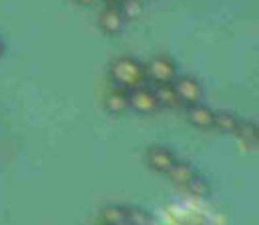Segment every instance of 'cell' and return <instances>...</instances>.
<instances>
[{"instance_id": "6da1fadb", "label": "cell", "mask_w": 259, "mask_h": 225, "mask_svg": "<svg viewBox=\"0 0 259 225\" xmlns=\"http://www.w3.org/2000/svg\"><path fill=\"white\" fill-rule=\"evenodd\" d=\"M109 78L115 82V86L133 91L139 86H145V82L149 80L145 73V65L133 57H119L111 63L109 69Z\"/></svg>"}, {"instance_id": "7a4b0ae2", "label": "cell", "mask_w": 259, "mask_h": 225, "mask_svg": "<svg viewBox=\"0 0 259 225\" xmlns=\"http://www.w3.org/2000/svg\"><path fill=\"white\" fill-rule=\"evenodd\" d=\"M145 73L147 78L153 80L155 84L173 82L177 78V65L167 57H155L145 65Z\"/></svg>"}, {"instance_id": "3957f363", "label": "cell", "mask_w": 259, "mask_h": 225, "mask_svg": "<svg viewBox=\"0 0 259 225\" xmlns=\"http://www.w3.org/2000/svg\"><path fill=\"white\" fill-rule=\"evenodd\" d=\"M175 95L179 99V105H197L203 101V86L199 84V80H195L191 76H177L173 82Z\"/></svg>"}, {"instance_id": "277c9868", "label": "cell", "mask_w": 259, "mask_h": 225, "mask_svg": "<svg viewBox=\"0 0 259 225\" xmlns=\"http://www.w3.org/2000/svg\"><path fill=\"white\" fill-rule=\"evenodd\" d=\"M99 26H101V30L105 34H111V36L123 32V28H125V14H123L121 6L119 4H109L99 14Z\"/></svg>"}, {"instance_id": "5b68a950", "label": "cell", "mask_w": 259, "mask_h": 225, "mask_svg": "<svg viewBox=\"0 0 259 225\" xmlns=\"http://www.w3.org/2000/svg\"><path fill=\"white\" fill-rule=\"evenodd\" d=\"M129 109L141 113V115H151L159 109V103H157L151 88L139 86V88L129 91Z\"/></svg>"}, {"instance_id": "8992f818", "label": "cell", "mask_w": 259, "mask_h": 225, "mask_svg": "<svg viewBox=\"0 0 259 225\" xmlns=\"http://www.w3.org/2000/svg\"><path fill=\"white\" fill-rule=\"evenodd\" d=\"M175 161L177 159H175L173 151L167 147H151L147 151V163L151 165V169H155L159 173H167Z\"/></svg>"}, {"instance_id": "52a82bcc", "label": "cell", "mask_w": 259, "mask_h": 225, "mask_svg": "<svg viewBox=\"0 0 259 225\" xmlns=\"http://www.w3.org/2000/svg\"><path fill=\"white\" fill-rule=\"evenodd\" d=\"M105 107H107V111L113 113V115H123V113H127V109H129V91L115 86V88L105 97Z\"/></svg>"}, {"instance_id": "ba28073f", "label": "cell", "mask_w": 259, "mask_h": 225, "mask_svg": "<svg viewBox=\"0 0 259 225\" xmlns=\"http://www.w3.org/2000/svg\"><path fill=\"white\" fill-rule=\"evenodd\" d=\"M213 115H215V111H211L209 107H205L201 103L189 105V111H187L189 123L199 127V129H211L213 127Z\"/></svg>"}, {"instance_id": "9c48e42d", "label": "cell", "mask_w": 259, "mask_h": 225, "mask_svg": "<svg viewBox=\"0 0 259 225\" xmlns=\"http://www.w3.org/2000/svg\"><path fill=\"white\" fill-rule=\"evenodd\" d=\"M167 173H169V177H171L173 183L185 187V185L189 183V179L195 175V169L187 163V161H175L173 167H171Z\"/></svg>"}, {"instance_id": "30bf717a", "label": "cell", "mask_w": 259, "mask_h": 225, "mask_svg": "<svg viewBox=\"0 0 259 225\" xmlns=\"http://www.w3.org/2000/svg\"><path fill=\"white\" fill-rule=\"evenodd\" d=\"M153 95L159 103V107H177L179 105V99L175 95V88L171 82H161V84H155L153 88Z\"/></svg>"}, {"instance_id": "8fae6325", "label": "cell", "mask_w": 259, "mask_h": 225, "mask_svg": "<svg viewBox=\"0 0 259 225\" xmlns=\"http://www.w3.org/2000/svg\"><path fill=\"white\" fill-rule=\"evenodd\" d=\"M237 123H239V119L229 111H219L213 115V127H217L223 133H235Z\"/></svg>"}, {"instance_id": "7c38bea8", "label": "cell", "mask_w": 259, "mask_h": 225, "mask_svg": "<svg viewBox=\"0 0 259 225\" xmlns=\"http://www.w3.org/2000/svg\"><path fill=\"white\" fill-rule=\"evenodd\" d=\"M101 219L105 225H127V207H119V205L105 207Z\"/></svg>"}, {"instance_id": "4fadbf2b", "label": "cell", "mask_w": 259, "mask_h": 225, "mask_svg": "<svg viewBox=\"0 0 259 225\" xmlns=\"http://www.w3.org/2000/svg\"><path fill=\"white\" fill-rule=\"evenodd\" d=\"M185 189L195 195V197H207L209 195V191H211V187L207 185V181L203 179V177H199V175H193L191 179H189V183L185 185Z\"/></svg>"}, {"instance_id": "5bb4252c", "label": "cell", "mask_w": 259, "mask_h": 225, "mask_svg": "<svg viewBox=\"0 0 259 225\" xmlns=\"http://www.w3.org/2000/svg\"><path fill=\"white\" fill-rule=\"evenodd\" d=\"M127 223L129 225H151V215L145 209L127 207Z\"/></svg>"}, {"instance_id": "9a60e30c", "label": "cell", "mask_w": 259, "mask_h": 225, "mask_svg": "<svg viewBox=\"0 0 259 225\" xmlns=\"http://www.w3.org/2000/svg\"><path fill=\"white\" fill-rule=\"evenodd\" d=\"M237 135H241L243 139H249V141H255L257 139V127H253L251 123H237V129H235Z\"/></svg>"}, {"instance_id": "2e32d148", "label": "cell", "mask_w": 259, "mask_h": 225, "mask_svg": "<svg viewBox=\"0 0 259 225\" xmlns=\"http://www.w3.org/2000/svg\"><path fill=\"white\" fill-rule=\"evenodd\" d=\"M80 4H93V2H97V0H78Z\"/></svg>"}, {"instance_id": "e0dca14e", "label": "cell", "mask_w": 259, "mask_h": 225, "mask_svg": "<svg viewBox=\"0 0 259 225\" xmlns=\"http://www.w3.org/2000/svg\"><path fill=\"white\" fill-rule=\"evenodd\" d=\"M2 55H4V42L0 40V57H2Z\"/></svg>"}, {"instance_id": "ac0fdd59", "label": "cell", "mask_w": 259, "mask_h": 225, "mask_svg": "<svg viewBox=\"0 0 259 225\" xmlns=\"http://www.w3.org/2000/svg\"><path fill=\"white\" fill-rule=\"evenodd\" d=\"M107 2H109V4H121L123 0H107Z\"/></svg>"}]
</instances>
